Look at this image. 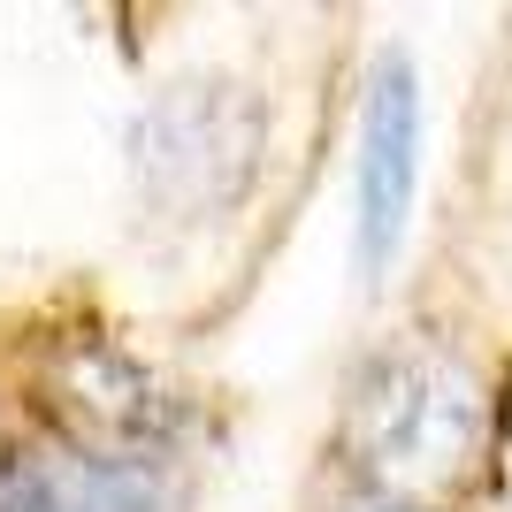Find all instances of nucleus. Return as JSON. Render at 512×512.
I'll return each mask as SVG.
<instances>
[{
    "instance_id": "20e7f679",
    "label": "nucleus",
    "mask_w": 512,
    "mask_h": 512,
    "mask_svg": "<svg viewBox=\"0 0 512 512\" xmlns=\"http://www.w3.org/2000/svg\"><path fill=\"white\" fill-rule=\"evenodd\" d=\"M184 490L146 451L31 444L0 459V512H176Z\"/></svg>"
},
{
    "instance_id": "f03ea898",
    "label": "nucleus",
    "mask_w": 512,
    "mask_h": 512,
    "mask_svg": "<svg viewBox=\"0 0 512 512\" xmlns=\"http://www.w3.org/2000/svg\"><path fill=\"white\" fill-rule=\"evenodd\" d=\"M260 138H268V123H260L253 92L222 85V77H192V85H169L138 115L130 169H138V192L161 214L199 222V214H222L253 184Z\"/></svg>"
},
{
    "instance_id": "f257e3e1",
    "label": "nucleus",
    "mask_w": 512,
    "mask_h": 512,
    "mask_svg": "<svg viewBox=\"0 0 512 512\" xmlns=\"http://www.w3.org/2000/svg\"><path fill=\"white\" fill-rule=\"evenodd\" d=\"M490 436V398L474 383V367L459 352L428 337L383 344L375 360L352 375L344 398V459L360 474V490L428 505L467 482Z\"/></svg>"
},
{
    "instance_id": "7ed1b4c3",
    "label": "nucleus",
    "mask_w": 512,
    "mask_h": 512,
    "mask_svg": "<svg viewBox=\"0 0 512 512\" xmlns=\"http://www.w3.org/2000/svg\"><path fill=\"white\" fill-rule=\"evenodd\" d=\"M413 176H421V85L413 69L390 54L367 77V107H360V161H352V253L360 276H375L398 237H406V207H413Z\"/></svg>"
},
{
    "instance_id": "39448f33",
    "label": "nucleus",
    "mask_w": 512,
    "mask_h": 512,
    "mask_svg": "<svg viewBox=\"0 0 512 512\" xmlns=\"http://www.w3.org/2000/svg\"><path fill=\"white\" fill-rule=\"evenodd\" d=\"M329 512H428V505H406V497H383V490H360V482H352Z\"/></svg>"
}]
</instances>
